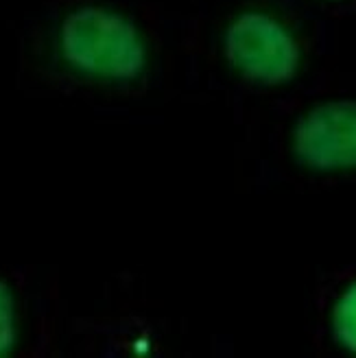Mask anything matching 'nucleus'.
I'll use <instances>...</instances> for the list:
<instances>
[{"label": "nucleus", "instance_id": "3", "mask_svg": "<svg viewBox=\"0 0 356 358\" xmlns=\"http://www.w3.org/2000/svg\"><path fill=\"white\" fill-rule=\"evenodd\" d=\"M293 155L313 171L356 169V101L315 105L293 129Z\"/></svg>", "mask_w": 356, "mask_h": 358}, {"label": "nucleus", "instance_id": "1", "mask_svg": "<svg viewBox=\"0 0 356 358\" xmlns=\"http://www.w3.org/2000/svg\"><path fill=\"white\" fill-rule=\"evenodd\" d=\"M57 52L73 73L105 85L131 83L147 68L140 29L124 13L103 5H81L62 17Z\"/></svg>", "mask_w": 356, "mask_h": 358}, {"label": "nucleus", "instance_id": "2", "mask_svg": "<svg viewBox=\"0 0 356 358\" xmlns=\"http://www.w3.org/2000/svg\"><path fill=\"white\" fill-rule=\"evenodd\" d=\"M225 57L236 73L256 85L289 83L299 70V46L280 20L245 11L225 31Z\"/></svg>", "mask_w": 356, "mask_h": 358}, {"label": "nucleus", "instance_id": "4", "mask_svg": "<svg viewBox=\"0 0 356 358\" xmlns=\"http://www.w3.org/2000/svg\"><path fill=\"white\" fill-rule=\"evenodd\" d=\"M332 332L336 343L356 354V282H352L334 303Z\"/></svg>", "mask_w": 356, "mask_h": 358}, {"label": "nucleus", "instance_id": "5", "mask_svg": "<svg viewBox=\"0 0 356 358\" xmlns=\"http://www.w3.org/2000/svg\"><path fill=\"white\" fill-rule=\"evenodd\" d=\"M15 299L9 286L0 280V356L9 354L15 343Z\"/></svg>", "mask_w": 356, "mask_h": 358}]
</instances>
